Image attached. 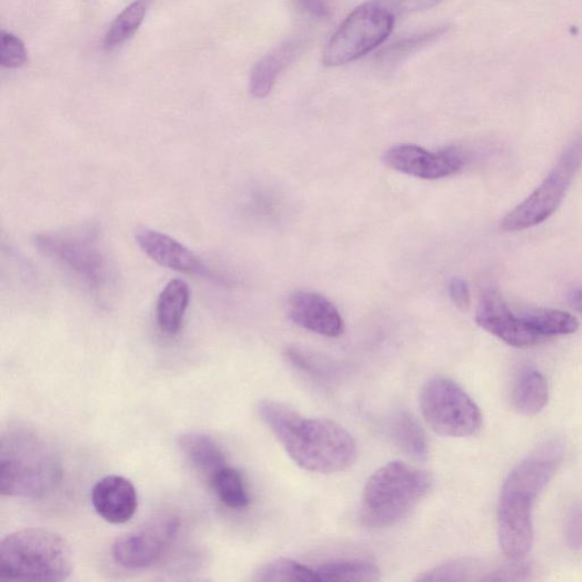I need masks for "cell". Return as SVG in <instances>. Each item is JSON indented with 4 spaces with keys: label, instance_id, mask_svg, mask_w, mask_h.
Masks as SVG:
<instances>
[{
    "label": "cell",
    "instance_id": "cell-29",
    "mask_svg": "<svg viewBox=\"0 0 582 582\" xmlns=\"http://www.w3.org/2000/svg\"><path fill=\"white\" fill-rule=\"evenodd\" d=\"M384 2L397 16L425 11L440 6L444 0H384Z\"/></svg>",
    "mask_w": 582,
    "mask_h": 582
},
{
    "label": "cell",
    "instance_id": "cell-13",
    "mask_svg": "<svg viewBox=\"0 0 582 582\" xmlns=\"http://www.w3.org/2000/svg\"><path fill=\"white\" fill-rule=\"evenodd\" d=\"M288 313L291 321L311 332L329 338L344 332V320L337 308L311 291H295L289 298Z\"/></svg>",
    "mask_w": 582,
    "mask_h": 582
},
{
    "label": "cell",
    "instance_id": "cell-32",
    "mask_svg": "<svg viewBox=\"0 0 582 582\" xmlns=\"http://www.w3.org/2000/svg\"><path fill=\"white\" fill-rule=\"evenodd\" d=\"M570 304L576 312L582 314V288L572 293L570 297Z\"/></svg>",
    "mask_w": 582,
    "mask_h": 582
},
{
    "label": "cell",
    "instance_id": "cell-8",
    "mask_svg": "<svg viewBox=\"0 0 582 582\" xmlns=\"http://www.w3.org/2000/svg\"><path fill=\"white\" fill-rule=\"evenodd\" d=\"M582 162V146L568 149L543 183L502 222L508 232L536 227L550 219L561 205Z\"/></svg>",
    "mask_w": 582,
    "mask_h": 582
},
{
    "label": "cell",
    "instance_id": "cell-4",
    "mask_svg": "<svg viewBox=\"0 0 582 582\" xmlns=\"http://www.w3.org/2000/svg\"><path fill=\"white\" fill-rule=\"evenodd\" d=\"M432 489L431 474L394 461L368 480L360 505V520L371 529L390 528L404 520Z\"/></svg>",
    "mask_w": 582,
    "mask_h": 582
},
{
    "label": "cell",
    "instance_id": "cell-25",
    "mask_svg": "<svg viewBox=\"0 0 582 582\" xmlns=\"http://www.w3.org/2000/svg\"><path fill=\"white\" fill-rule=\"evenodd\" d=\"M150 3L151 0H134L117 17L106 34L107 50H114L134 36L148 13Z\"/></svg>",
    "mask_w": 582,
    "mask_h": 582
},
{
    "label": "cell",
    "instance_id": "cell-9",
    "mask_svg": "<svg viewBox=\"0 0 582 582\" xmlns=\"http://www.w3.org/2000/svg\"><path fill=\"white\" fill-rule=\"evenodd\" d=\"M34 244L41 254L57 261L92 289L102 288L110 279L109 261L89 234H39Z\"/></svg>",
    "mask_w": 582,
    "mask_h": 582
},
{
    "label": "cell",
    "instance_id": "cell-19",
    "mask_svg": "<svg viewBox=\"0 0 582 582\" xmlns=\"http://www.w3.org/2000/svg\"><path fill=\"white\" fill-rule=\"evenodd\" d=\"M189 302L190 289L185 281L174 279L164 287L157 304V319L165 334L179 333Z\"/></svg>",
    "mask_w": 582,
    "mask_h": 582
},
{
    "label": "cell",
    "instance_id": "cell-31",
    "mask_svg": "<svg viewBox=\"0 0 582 582\" xmlns=\"http://www.w3.org/2000/svg\"><path fill=\"white\" fill-rule=\"evenodd\" d=\"M303 8L317 18H328L330 8L327 0H300Z\"/></svg>",
    "mask_w": 582,
    "mask_h": 582
},
{
    "label": "cell",
    "instance_id": "cell-26",
    "mask_svg": "<svg viewBox=\"0 0 582 582\" xmlns=\"http://www.w3.org/2000/svg\"><path fill=\"white\" fill-rule=\"evenodd\" d=\"M253 580L262 582L319 581L315 569L288 559H278L265 563L254 572Z\"/></svg>",
    "mask_w": 582,
    "mask_h": 582
},
{
    "label": "cell",
    "instance_id": "cell-30",
    "mask_svg": "<svg viewBox=\"0 0 582 582\" xmlns=\"http://www.w3.org/2000/svg\"><path fill=\"white\" fill-rule=\"evenodd\" d=\"M450 295L455 307L461 311H466L470 308V290L465 280L461 278L452 279Z\"/></svg>",
    "mask_w": 582,
    "mask_h": 582
},
{
    "label": "cell",
    "instance_id": "cell-28",
    "mask_svg": "<svg viewBox=\"0 0 582 582\" xmlns=\"http://www.w3.org/2000/svg\"><path fill=\"white\" fill-rule=\"evenodd\" d=\"M565 539L571 549H582V504L575 505L568 515Z\"/></svg>",
    "mask_w": 582,
    "mask_h": 582
},
{
    "label": "cell",
    "instance_id": "cell-11",
    "mask_svg": "<svg viewBox=\"0 0 582 582\" xmlns=\"http://www.w3.org/2000/svg\"><path fill=\"white\" fill-rule=\"evenodd\" d=\"M383 162L393 170L414 178L439 180L461 172L466 158L456 148L432 153L419 146L404 143L388 150Z\"/></svg>",
    "mask_w": 582,
    "mask_h": 582
},
{
    "label": "cell",
    "instance_id": "cell-2",
    "mask_svg": "<svg viewBox=\"0 0 582 582\" xmlns=\"http://www.w3.org/2000/svg\"><path fill=\"white\" fill-rule=\"evenodd\" d=\"M563 443L553 440L523 460L508 476L499 504V538L505 555L519 561L533 543L532 508L558 471Z\"/></svg>",
    "mask_w": 582,
    "mask_h": 582
},
{
    "label": "cell",
    "instance_id": "cell-3",
    "mask_svg": "<svg viewBox=\"0 0 582 582\" xmlns=\"http://www.w3.org/2000/svg\"><path fill=\"white\" fill-rule=\"evenodd\" d=\"M63 469L53 446L38 431L16 424L0 436V493L40 500L57 491Z\"/></svg>",
    "mask_w": 582,
    "mask_h": 582
},
{
    "label": "cell",
    "instance_id": "cell-1",
    "mask_svg": "<svg viewBox=\"0 0 582 582\" xmlns=\"http://www.w3.org/2000/svg\"><path fill=\"white\" fill-rule=\"evenodd\" d=\"M261 420L285 453L302 469L331 474L351 468L358 458L352 434L328 419L307 418L272 400L258 404Z\"/></svg>",
    "mask_w": 582,
    "mask_h": 582
},
{
    "label": "cell",
    "instance_id": "cell-15",
    "mask_svg": "<svg viewBox=\"0 0 582 582\" xmlns=\"http://www.w3.org/2000/svg\"><path fill=\"white\" fill-rule=\"evenodd\" d=\"M142 252L159 265L187 274H207L199 257L174 238L155 230H142L137 234Z\"/></svg>",
    "mask_w": 582,
    "mask_h": 582
},
{
    "label": "cell",
    "instance_id": "cell-16",
    "mask_svg": "<svg viewBox=\"0 0 582 582\" xmlns=\"http://www.w3.org/2000/svg\"><path fill=\"white\" fill-rule=\"evenodd\" d=\"M178 445L192 469L209 483L222 468L228 465L217 442L205 433L187 432L180 436Z\"/></svg>",
    "mask_w": 582,
    "mask_h": 582
},
{
    "label": "cell",
    "instance_id": "cell-21",
    "mask_svg": "<svg viewBox=\"0 0 582 582\" xmlns=\"http://www.w3.org/2000/svg\"><path fill=\"white\" fill-rule=\"evenodd\" d=\"M315 572L319 581L371 582L380 579L379 568L361 559L333 560L317 568Z\"/></svg>",
    "mask_w": 582,
    "mask_h": 582
},
{
    "label": "cell",
    "instance_id": "cell-18",
    "mask_svg": "<svg viewBox=\"0 0 582 582\" xmlns=\"http://www.w3.org/2000/svg\"><path fill=\"white\" fill-rule=\"evenodd\" d=\"M549 399V383L544 374L532 367L522 368L512 385L513 409L524 415H535L544 410Z\"/></svg>",
    "mask_w": 582,
    "mask_h": 582
},
{
    "label": "cell",
    "instance_id": "cell-17",
    "mask_svg": "<svg viewBox=\"0 0 582 582\" xmlns=\"http://www.w3.org/2000/svg\"><path fill=\"white\" fill-rule=\"evenodd\" d=\"M302 46L300 39H289L257 63L250 80V90L255 99H265L282 70L299 57Z\"/></svg>",
    "mask_w": 582,
    "mask_h": 582
},
{
    "label": "cell",
    "instance_id": "cell-12",
    "mask_svg": "<svg viewBox=\"0 0 582 582\" xmlns=\"http://www.w3.org/2000/svg\"><path fill=\"white\" fill-rule=\"evenodd\" d=\"M475 322L483 330L515 349L538 347L545 338L532 331L518 314H513L498 291L483 294L475 313Z\"/></svg>",
    "mask_w": 582,
    "mask_h": 582
},
{
    "label": "cell",
    "instance_id": "cell-10",
    "mask_svg": "<svg viewBox=\"0 0 582 582\" xmlns=\"http://www.w3.org/2000/svg\"><path fill=\"white\" fill-rule=\"evenodd\" d=\"M180 520L171 513L158 514L119 538L112 546L116 563L128 570H143L158 564L172 549Z\"/></svg>",
    "mask_w": 582,
    "mask_h": 582
},
{
    "label": "cell",
    "instance_id": "cell-5",
    "mask_svg": "<svg viewBox=\"0 0 582 582\" xmlns=\"http://www.w3.org/2000/svg\"><path fill=\"white\" fill-rule=\"evenodd\" d=\"M73 571L69 543L51 530L22 529L0 544V579L10 581H64Z\"/></svg>",
    "mask_w": 582,
    "mask_h": 582
},
{
    "label": "cell",
    "instance_id": "cell-22",
    "mask_svg": "<svg viewBox=\"0 0 582 582\" xmlns=\"http://www.w3.org/2000/svg\"><path fill=\"white\" fill-rule=\"evenodd\" d=\"M448 30V27L441 26L402 38L394 43L384 47L377 56V63L383 68H393L403 62L407 58L421 51L422 48L434 40L440 39Z\"/></svg>",
    "mask_w": 582,
    "mask_h": 582
},
{
    "label": "cell",
    "instance_id": "cell-7",
    "mask_svg": "<svg viewBox=\"0 0 582 582\" xmlns=\"http://www.w3.org/2000/svg\"><path fill=\"white\" fill-rule=\"evenodd\" d=\"M420 409L427 424L441 435L465 439L482 425V414L473 400L453 380L435 377L422 388Z\"/></svg>",
    "mask_w": 582,
    "mask_h": 582
},
{
    "label": "cell",
    "instance_id": "cell-14",
    "mask_svg": "<svg viewBox=\"0 0 582 582\" xmlns=\"http://www.w3.org/2000/svg\"><path fill=\"white\" fill-rule=\"evenodd\" d=\"M91 503L97 514L106 521L123 524L130 521L138 510V494L129 479L111 474L94 484Z\"/></svg>",
    "mask_w": 582,
    "mask_h": 582
},
{
    "label": "cell",
    "instance_id": "cell-27",
    "mask_svg": "<svg viewBox=\"0 0 582 582\" xmlns=\"http://www.w3.org/2000/svg\"><path fill=\"white\" fill-rule=\"evenodd\" d=\"M28 61L26 46L20 38L10 32L0 34V66L19 69Z\"/></svg>",
    "mask_w": 582,
    "mask_h": 582
},
{
    "label": "cell",
    "instance_id": "cell-20",
    "mask_svg": "<svg viewBox=\"0 0 582 582\" xmlns=\"http://www.w3.org/2000/svg\"><path fill=\"white\" fill-rule=\"evenodd\" d=\"M391 435L397 445L410 458L424 462L429 458V443L420 423L408 412L393 417Z\"/></svg>",
    "mask_w": 582,
    "mask_h": 582
},
{
    "label": "cell",
    "instance_id": "cell-24",
    "mask_svg": "<svg viewBox=\"0 0 582 582\" xmlns=\"http://www.w3.org/2000/svg\"><path fill=\"white\" fill-rule=\"evenodd\" d=\"M218 500L231 510H244L250 505L245 481L238 470L225 465L210 482Z\"/></svg>",
    "mask_w": 582,
    "mask_h": 582
},
{
    "label": "cell",
    "instance_id": "cell-23",
    "mask_svg": "<svg viewBox=\"0 0 582 582\" xmlns=\"http://www.w3.org/2000/svg\"><path fill=\"white\" fill-rule=\"evenodd\" d=\"M520 317L532 331L545 339L571 334L579 329V322L573 315L559 310L533 309Z\"/></svg>",
    "mask_w": 582,
    "mask_h": 582
},
{
    "label": "cell",
    "instance_id": "cell-6",
    "mask_svg": "<svg viewBox=\"0 0 582 582\" xmlns=\"http://www.w3.org/2000/svg\"><path fill=\"white\" fill-rule=\"evenodd\" d=\"M395 17L384 0H371L361 6L332 34L324 48L322 63L330 68L341 67L369 54L391 36Z\"/></svg>",
    "mask_w": 582,
    "mask_h": 582
}]
</instances>
